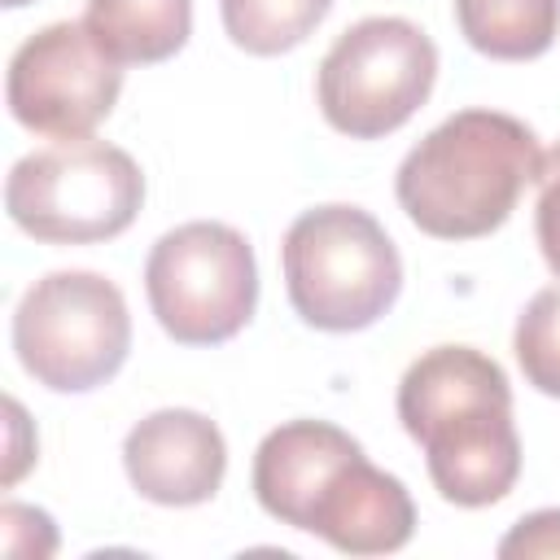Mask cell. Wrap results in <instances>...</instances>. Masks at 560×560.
Segmentation results:
<instances>
[{"instance_id": "obj_1", "label": "cell", "mask_w": 560, "mask_h": 560, "mask_svg": "<svg viewBox=\"0 0 560 560\" xmlns=\"http://www.w3.org/2000/svg\"><path fill=\"white\" fill-rule=\"evenodd\" d=\"M398 420L424 446L438 494L455 508H490L521 477L512 385L472 346H433L398 381Z\"/></svg>"}, {"instance_id": "obj_2", "label": "cell", "mask_w": 560, "mask_h": 560, "mask_svg": "<svg viewBox=\"0 0 560 560\" xmlns=\"http://www.w3.org/2000/svg\"><path fill=\"white\" fill-rule=\"evenodd\" d=\"M538 162V136L521 118L459 109L398 162L394 192L424 236L477 241L508 223Z\"/></svg>"}, {"instance_id": "obj_3", "label": "cell", "mask_w": 560, "mask_h": 560, "mask_svg": "<svg viewBox=\"0 0 560 560\" xmlns=\"http://www.w3.org/2000/svg\"><path fill=\"white\" fill-rule=\"evenodd\" d=\"M280 262L298 319L319 332L376 324L402 289V258L389 232L359 206L302 210L284 232Z\"/></svg>"}, {"instance_id": "obj_4", "label": "cell", "mask_w": 560, "mask_h": 560, "mask_svg": "<svg viewBox=\"0 0 560 560\" xmlns=\"http://www.w3.org/2000/svg\"><path fill=\"white\" fill-rule=\"evenodd\" d=\"M144 201V175L118 144L79 136L35 149L4 179L9 219L44 245H96L127 232Z\"/></svg>"}, {"instance_id": "obj_5", "label": "cell", "mask_w": 560, "mask_h": 560, "mask_svg": "<svg viewBox=\"0 0 560 560\" xmlns=\"http://www.w3.org/2000/svg\"><path fill=\"white\" fill-rule=\"evenodd\" d=\"M13 350L26 376L57 394L105 385L131 350V315L114 280L96 271H48L13 311Z\"/></svg>"}, {"instance_id": "obj_6", "label": "cell", "mask_w": 560, "mask_h": 560, "mask_svg": "<svg viewBox=\"0 0 560 560\" xmlns=\"http://www.w3.org/2000/svg\"><path fill=\"white\" fill-rule=\"evenodd\" d=\"M438 48L407 18H363L337 35L315 74V101L332 131L381 140L433 92Z\"/></svg>"}, {"instance_id": "obj_7", "label": "cell", "mask_w": 560, "mask_h": 560, "mask_svg": "<svg viewBox=\"0 0 560 560\" xmlns=\"http://www.w3.org/2000/svg\"><path fill=\"white\" fill-rule=\"evenodd\" d=\"M144 293L171 341L219 346L232 341L258 306V262L236 228L192 219L149 249Z\"/></svg>"}, {"instance_id": "obj_8", "label": "cell", "mask_w": 560, "mask_h": 560, "mask_svg": "<svg viewBox=\"0 0 560 560\" xmlns=\"http://www.w3.org/2000/svg\"><path fill=\"white\" fill-rule=\"evenodd\" d=\"M122 92V66L96 44L88 22H52L18 44L4 74L9 114L52 140L92 136Z\"/></svg>"}, {"instance_id": "obj_9", "label": "cell", "mask_w": 560, "mask_h": 560, "mask_svg": "<svg viewBox=\"0 0 560 560\" xmlns=\"http://www.w3.org/2000/svg\"><path fill=\"white\" fill-rule=\"evenodd\" d=\"M122 468L140 499L162 508H192L214 499L223 486L228 446L210 416L192 407H162L127 433Z\"/></svg>"}, {"instance_id": "obj_10", "label": "cell", "mask_w": 560, "mask_h": 560, "mask_svg": "<svg viewBox=\"0 0 560 560\" xmlns=\"http://www.w3.org/2000/svg\"><path fill=\"white\" fill-rule=\"evenodd\" d=\"M363 446L328 420H289L254 451V499L280 525L306 529L315 499Z\"/></svg>"}, {"instance_id": "obj_11", "label": "cell", "mask_w": 560, "mask_h": 560, "mask_svg": "<svg viewBox=\"0 0 560 560\" xmlns=\"http://www.w3.org/2000/svg\"><path fill=\"white\" fill-rule=\"evenodd\" d=\"M306 534H319L346 556H389L411 542L416 503L394 472L368 464V455H354L315 499Z\"/></svg>"}, {"instance_id": "obj_12", "label": "cell", "mask_w": 560, "mask_h": 560, "mask_svg": "<svg viewBox=\"0 0 560 560\" xmlns=\"http://www.w3.org/2000/svg\"><path fill=\"white\" fill-rule=\"evenodd\" d=\"M83 22L118 66H158L188 44L192 0H88Z\"/></svg>"}, {"instance_id": "obj_13", "label": "cell", "mask_w": 560, "mask_h": 560, "mask_svg": "<svg viewBox=\"0 0 560 560\" xmlns=\"http://www.w3.org/2000/svg\"><path fill=\"white\" fill-rule=\"evenodd\" d=\"M459 35L494 61H534L560 35V0H455Z\"/></svg>"}, {"instance_id": "obj_14", "label": "cell", "mask_w": 560, "mask_h": 560, "mask_svg": "<svg viewBox=\"0 0 560 560\" xmlns=\"http://www.w3.org/2000/svg\"><path fill=\"white\" fill-rule=\"evenodd\" d=\"M328 9L332 0H219L228 39L254 57L298 48L328 18Z\"/></svg>"}, {"instance_id": "obj_15", "label": "cell", "mask_w": 560, "mask_h": 560, "mask_svg": "<svg viewBox=\"0 0 560 560\" xmlns=\"http://www.w3.org/2000/svg\"><path fill=\"white\" fill-rule=\"evenodd\" d=\"M512 350L525 381L538 394L560 398V289H538L525 302V311L516 315Z\"/></svg>"}, {"instance_id": "obj_16", "label": "cell", "mask_w": 560, "mask_h": 560, "mask_svg": "<svg viewBox=\"0 0 560 560\" xmlns=\"http://www.w3.org/2000/svg\"><path fill=\"white\" fill-rule=\"evenodd\" d=\"M534 232L538 249L560 280V144H551L538 162V210H534Z\"/></svg>"}, {"instance_id": "obj_17", "label": "cell", "mask_w": 560, "mask_h": 560, "mask_svg": "<svg viewBox=\"0 0 560 560\" xmlns=\"http://www.w3.org/2000/svg\"><path fill=\"white\" fill-rule=\"evenodd\" d=\"M0 525H4V551L13 560H44L57 551V529H52V516L39 512V508H26V503H4L0 512Z\"/></svg>"}, {"instance_id": "obj_18", "label": "cell", "mask_w": 560, "mask_h": 560, "mask_svg": "<svg viewBox=\"0 0 560 560\" xmlns=\"http://www.w3.org/2000/svg\"><path fill=\"white\" fill-rule=\"evenodd\" d=\"M499 556L503 560H560V508H538L521 516L503 534Z\"/></svg>"}, {"instance_id": "obj_19", "label": "cell", "mask_w": 560, "mask_h": 560, "mask_svg": "<svg viewBox=\"0 0 560 560\" xmlns=\"http://www.w3.org/2000/svg\"><path fill=\"white\" fill-rule=\"evenodd\" d=\"M4 407H9V420H13V446H9V455H13V459H9V468H4V481H9V486H13V481H18V477H22V468H26V464H31V455H22V446H18V433H22V429H26V416H22V407H18V402H13V398H9V402H4Z\"/></svg>"}, {"instance_id": "obj_20", "label": "cell", "mask_w": 560, "mask_h": 560, "mask_svg": "<svg viewBox=\"0 0 560 560\" xmlns=\"http://www.w3.org/2000/svg\"><path fill=\"white\" fill-rule=\"evenodd\" d=\"M22 4H31V0H4V9H22Z\"/></svg>"}]
</instances>
